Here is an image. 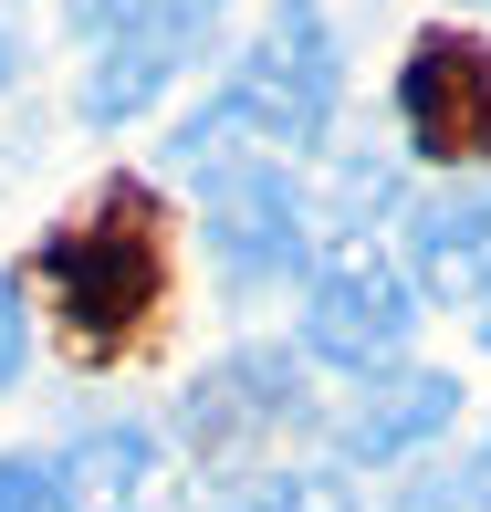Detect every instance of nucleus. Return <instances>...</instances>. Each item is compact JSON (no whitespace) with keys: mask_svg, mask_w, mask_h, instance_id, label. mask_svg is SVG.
Returning a JSON list of instances; mask_svg holds the SVG:
<instances>
[{"mask_svg":"<svg viewBox=\"0 0 491 512\" xmlns=\"http://www.w3.org/2000/svg\"><path fill=\"white\" fill-rule=\"evenodd\" d=\"M335 84H345V63H335V32H324V0H272L251 53L168 136V157L178 168H209V157H303L335 126Z\"/></svg>","mask_w":491,"mask_h":512,"instance_id":"1","label":"nucleus"},{"mask_svg":"<svg viewBox=\"0 0 491 512\" xmlns=\"http://www.w3.org/2000/svg\"><path fill=\"white\" fill-rule=\"evenodd\" d=\"M42 283H53V314H63V335H74V356H95V366L126 356L157 324V304H168L157 199L136 189V178H115L95 209H74V220L42 241Z\"/></svg>","mask_w":491,"mask_h":512,"instance_id":"2","label":"nucleus"},{"mask_svg":"<svg viewBox=\"0 0 491 512\" xmlns=\"http://www.w3.org/2000/svg\"><path fill=\"white\" fill-rule=\"evenodd\" d=\"M220 11L230 0H63V21L95 42V63H84V126L147 115L157 95H168V74L209 42Z\"/></svg>","mask_w":491,"mask_h":512,"instance_id":"3","label":"nucleus"},{"mask_svg":"<svg viewBox=\"0 0 491 512\" xmlns=\"http://www.w3.org/2000/svg\"><path fill=\"white\" fill-rule=\"evenodd\" d=\"M408 335H418V283L366 241V230H345V241L303 272V356L366 377V366H387Z\"/></svg>","mask_w":491,"mask_h":512,"instance_id":"4","label":"nucleus"},{"mask_svg":"<svg viewBox=\"0 0 491 512\" xmlns=\"http://www.w3.org/2000/svg\"><path fill=\"white\" fill-rule=\"evenodd\" d=\"M397 126L429 168L481 178L491 157V42L481 32H418L397 63Z\"/></svg>","mask_w":491,"mask_h":512,"instance_id":"5","label":"nucleus"},{"mask_svg":"<svg viewBox=\"0 0 491 512\" xmlns=\"http://www.w3.org/2000/svg\"><path fill=\"white\" fill-rule=\"evenodd\" d=\"M199 178V209H209V251H220L230 283H283L303 272V241H314V209H303L283 157H209Z\"/></svg>","mask_w":491,"mask_h":512,"instance_id":"6","label":"nucleus"},{"mask_svg":"<svg viewBox=\"0 0 491 512\" xmlns=\"http://www.w3.org/2000/svg\"><path fill=\"white\" fill-rule=\"evenodd\" d=\"M303 418H314L303 366L283 356V345H241V356H220L189 398H178V439H189L199 460H251L262 439L303 429Z\"/></svg>","mask_w":491,"mask_h":512,"instance_id":"7","label":"nucleus"},{"mask_svg":"<svg viewBox=\"0 0 491 512\" xmlns=\"http://www.w3.org/2000/svg\"><path fill=\"white\" fill-rule=\"evenodd\" d=\"M408 283L418 293H471L491 283V178H439L408 199Z\"/></svg>","mask_w":491,"mask_h":512,"instance_id":"8","label":"nucleus"},{"mask_svg":"<svg viewBox=\"0 0 491 512\" xmlns=\"http://www.w3.org/2000/svg\"><path fill=\"white\" fill-rule=\"evenodd\" d=\"M460 418V377H439V366H418V377H377L356 408H345V429H335V450L345 460H408V450H429L439 429Z\"/></svg>","mask_w":491,"mask_h":512,"instance_id":"9","label":"nucleus"},{"mask_svg":"<svg viewBox=\"0 0 491 512\" xmlns=\"http://www.w3.org/2000/svg\"><path fill=\"white\" fill-rule=\"evenodd\" d=\"M74 471L95 481L105 512H157V492H168V471H157V439L147 429H95L74 450Z\"/></svg>","mask_w":491,"mask_h":512,"instance_id":"10","label":"nucleus"},{"mask_svg":"<svg viewBox=\"0 0 491 512\" xmlns=\"http://www.w3.org/2000/svg\"><path fill=\"white\" fill-rule=\"evenodd\" d=\"M220 512H345V481L335 471H262L241 502H220Z\"/></svg>","mask_w":491,"mask_h":512,"instance_id":"11","label":"nucleus"},{"mask_svg":"<svg viewBox=\"0 0 491 512\" xmlns=\"http://www.w3.org/2000/svg\"><path fill=\"white\" fill-rule=\"evenodd\" d=\"M0 512H84V492H74V471L11 450V460H0Z\"/></svg>","mask_w":491,"mask_h":512,"instance_id":"12","label":"nucleus"},{"mask_svg":"<svg viewBox=\"0 0 491 512\" xmlns=\"http://www.w3.org/2000/svg\"><path fill=\"white\" fill-rule=\"evenodd\" d=\"M21 356H32V314H21V283L0 272V387L21 377Z\"/></svg>","mask_w":491,"mask_h":512,"instance_id":"13","label":"nucleus"},{"mask_svg":"<svg viewBox=\"0 0 491 512\" xmlns=\"http://www.w3.org/2000/svg\"><path fill=\"white\" fill-rule=\"evenodd\" d=\"M387 512H460L450 492H408V502H387Z\"/></svg>","mask_w":491,"mask_h":512,"instance_id":"14","label":"nucleus"},{"mask_svg":"<svg viewBox=\"0 0 491 512\" xmlns=\"http://www.w3.org/2000/svg\"><path fill=\"white\" fill-rule=\"evenodd\" d=\"M471 492H481V502H491V439H481V481H471Z\"/></svg>","mask_w":491,"mask_h":512,"instance_id":"15","label":"nucleus"},{"mask_svg":"<svg viewBox=\"0 0 491 512\" xmlns=\"http://www.w3.org/2000/svg\"><path fill=\"white\" fill-rule=\"evenodd\" d=\"M481 345H491V283H481Z\"/></svg>","mask_w":491,"mask_h":512,"instance_id":"16","label":"nucleus"},{"mask_svg":"<svg viewBox=\"0 0 491 512\" xmlns=\"http://www.w3.org/2000/svg\"><path fill=\"white\" fill-rule=\"evenodd\" d=\"M0 84H11V32H0Z\"/></svg>","mask_w":491,"mask_h":512,"instance_id":"17","label":"nucleus"}]
</instances>
